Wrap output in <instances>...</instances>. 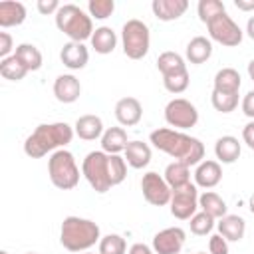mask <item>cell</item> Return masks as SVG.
I'll return each instance as SVG.
<instances>
[{
	"mask_svg": "<svg viewBox=\"0 0 254 254\" xmlns=\"http://www.w3.org/2000/svg\"><path fill=\"white\" fill-rule=\"evenodd\" d=\"M127 242L121 234H107L99 240V254H125Z\"/></svg>",
	"mask_w": 254,
	"mask_h": 254,
	"instance_id": "obj_33",
	"label": "cell"
},
{
	"mask_svg": "<svg viewBox=\"0 0 254 254\" xmlns=\"http://www.w3.org/2000/svg\"><path fill=\"white\" fill-rule=\"evenodd\" d=\"M189 8L187 0H153L151 2V10L155 14V18H159L161 22H173L177 18H181Z\"/></svg>",
	"mask_w": 254,
	"mask_h": 254,
	"instance_id": "obj_17",
	"label": "cell"
},
{
	"mask_svg": "<svg viewBox=\"0 0 254 254\" xmlns=\"http://www.w3.org/2000/svg\"><path fill=\"white\" fill-rule=\"evenodd\" d=\"M113 10H115V2L113 0H89L87 2V12L95 20L109 18L113 14Z\"/></svg>",
	"mask_w": 254,
	"mask_h": 254,
	"instance_id": "obj_37",
	"label": "cell"
},
{
	"mask_svg": "<svg viewBox=\"0 0 254 254\" xmlns=\"http://www.w3.org/2000/svg\"><path fill=\"white\" fill-rule=\"evenodd\" d=\"M81 175L85 177V181L89 183V187L103 194L107 192L113 185L109 179V155L103 151H91L85 155L83 163H81Z\"/></svg>",
	"mask_w": 254,
	"mask_h": 254,
	"instance_id": "obj_7",
	"label": "cell"
},
{
	"mask_svg": "<svg viewBox=\"0 0 254 254\" xmlns=\"http://www.w3.org/2000/svg\"><path fill=\"white\" fill-rule=\"evenodd\" d=\"M28 73V69L18 62V58L12 54L10 58H4L0 60V75L4 79H10V81H20L24 79Z\"/></svg>",
	"mask_w": 254,
	"mask_h": 254,
	"instance_id": "obj_31",
	"label": "cell"
},
{
	"mask_svg": "<svg viewBox=\"0 0 254 254\" xmlns=\"http://www.w3.org/2000/svg\"><path fill=\"white\" fill-rule=\"evenodd\" d=\"M185 56L190 64L194 65H200L204 64L210 56H212V42L204 36H194L189 44H187V50H185Z\"/></svg>",
	"mask_w": 254,
	"mask_h": 254,
	"instance_id": "obj_22",
	"label": "cell"
},
{
	"mask_svg": "<svg viewBox=\"0 0 254 254\" xmlns=\"http://www.w3.org/2000/svg\"><path fill=\"white\" fill-rule=\"evenodd\" d=\"M127 133L123 127H109L101 135V151L107 155H119L127 149Z\"/></svg>",
	"mask_w": 254,
	"mask_h": 254,
	"instance_id": "obj_21",
	"label": "cell"
},
{
	"mask_svg": "<svg viewBox=\"0 0 254 254\" xmlns=\"http://www.w3.org/2000/svg\"><path fill=\"white\" fill-rule=\"evenodd\" d=\"M83 254H93V252H83ZM97 254H99V252H97Z\"/></svg>",
	"mask_w": 254,
	"mask_h": 254,
	"instance_id": "obj_50",
	"label": "cell"
},
{
	"mask_svg": "<svg viewBox=\"0 0 254 254\" xmlns=\"http://www.w3.org/2000/svg\"><path fill=\"white\" fill-rule=\"evenodd\" d=\"M234 6L242 12H254V0H234Z\"/></svg>",
	"mask_w": 254,
	"mask_h": 254,
	"instance_id": "obj_45",
	"label": "cell"
},
{
	"mask_svg": "<svg viewBox=\"0 0 254 254\" xmlns=\"http://www.w3.org/2000/svg\"><path fill=\"white\" fill-rule=\"evenodd\" d=\"M73 127H69L65 121L56 123H42L38 125L24 141V153L30 159H42L48 153H56L71 143L73 139Z\"/></svg>",
	"mask_w": 254,
	"mask_h": 254,
	"instance_id": "obj_2",
	"label": "cell"
},
{
	"mask_svg": "<svg viewBox=\"0 0 254 254\" xmlns=\"http://www.w3.org/2000/svg\"><path fill=\"white\" fill-rule=\"evenodd\" d=\"M149 139L155 149L167 153L175 161H181L189 167H194L200 161H204V145L200 143V139L190 137L183 131L161 127V129H155L149 135Z\"/></svg>",
	"mask_w": 254,
	"mask_h": 254,
	"instance_id": "obj_1",
	"label": "cell"
},
{
	"mask_svg": "<svg viewBox=\"0 0 254 254\" xmlns=\"http://www.w3.org/2000/svg\"><path fill=\"white\" fill-rule=\"evenodd\" d=\"M163 177H165L167 185L171 187V190L181 189V187H185V185L190 183V167L185 165V163H181V161H173V163L167 165Z\"/></svg>",
	"mask_w": 254,
	"mask_h": 254,
	"instance_id": "obj_27",
	"label": "cell"
},
{
	"mask_svg": "<svg viewBox=\"0 0 254 254\" xmlns=\"http://www.w3.org/2000/svg\"><path fill=\"white\" fill-rule=\"evenodd\" d=\"M115 46H117V36H115V32H113V28H109V26H99V28H95V32H93V36H91V48H93L97 54L107 56V54H111V52L115 50Z\"/></svg>",
	"mask_w": 254,
	"mask_h": 254,
	"instance_id": "obj_26",
	"label": "cell"
},
{
	"mask_svg": "<svg viewBox=\"0 0 254 254\" xmlns=\"http://www.w3.org/2000/svg\"><path fill=\"white\" fill-rule=\"evenodd\" d=\"M252 151H254V147H252Z\"/></svg>",
	"mask_w": 254,
	"mask_h": 254,
	"instance_id": "obj_53",
	"label": "cell"
},
{
	"mask_svg": "<svg viewBox=\"0 0 254 254\" xmlns=\"http://www.w3.org/2000/svg\"><path fill=\"white\" fill-rule=\"evenodd\" d=\"M36 8H38V12L42 16H50V14H58V10L62 8V4L58 0H38Z\"/></svg>",
	"mask_w": 254,
	"mask_h": 254,
	"instance_id": "obj_40",
	"label": "cell"
},
{
	"mask_svg": "<svg viewBox=\"0 0 254 254\" xmlns=\"http://www.w3.org/2000/svg\"><path fill=\"white\" fill-rule=\"evenodd\" d=\"M242 113L254 121V89L244 95V99H242Z\"/></svg>",
	"mask_w": 254,
	"mask_h": 254,
	"instance_id": "obj_42",
	"label": "cell"
},
{
	"mask_svg": "<svg viewBox=\"0 0 254 254\" xmlns=\"http://www.w3.org/2000/svg\"><path fill=\"white\" fill-rule=\"evenodd\" d=\"M242 139H244V143H246L250 149L254 147V121H250V123L244 125V129H242Z\"/></svg>",
	"mask_w": 254,
	"mask_h": 254,
	"instance_id": "obj_43",
	"label": "cell"
},
{
	"mask_svg": "<svg viewBox=\"0 0 254 254\" xmlns=\"http://www.w3.org/2000/svg\"><path fill=\"white\" fill-rule=\"evenodd\" d=\"M246 34H248L250 40H254V16H250L248 22H246Z\"/></svg>",
	"mask_w": 254,
	"mask_h": 254,
	"instance_id": "obj_46",
	"label": "cell"
},
{
	"mask_svg": "<svg viewBox=\"0 0 254 254\" xmlns=\"http://www.w3.org/2000/svg\"><path fill=\"white\" fill-rule=\"evenodd\" d=\"M210 101H212V107L220 113H230L238 107V93H218V91H212L210 95Z\"/></svg>",
	"mask_w": 254,
	"mask_h": 254,
	"instance_id": "obj_35",
	"label": "cell"
},
{
	"mask_svg": "<svg viewBox=\"0 0 254 254\" xmlns=\"http://www.w3.org/2000/svg\"><path fill=\"white\" fill-rule=\"evenodd\" d=\"M56 26L60 32H64L69 42H85L93 36V22L91 16L85 14L75 4H62V8L56 14Z\"/></svg>",
	"mask_w": 254,
	"mask_h": 254,
	"instance_id": "obj_4",
	"label": "cell"
},
{
	"mask_svg": "<svg viewBox=\"0 0 254 254\" xmlns=\"http://www.w3.org/2000/svg\"><path fill=\"white\" fill-rule=\"evenodd\" d=\"M196 254H206V252H196Z\"/></svg>",
	"mask_w": 254,
	"mask_h": 254,
	"instance_id": "obj_51",
	"label": "cell"
},
{
	"mask_svg": "<svg viewBox=\"0 0 254 254\" xmlns=\"http://www.w3.org/2000/svg\"><path fill=\"white\" fill-rule=\"evenodd\" d=\"M171 214L179 220H190L198 208V190L196 185L189 183L181 189H175L171 194Z\"/></svg>",
	"mask_w": 254,
	"mask_h": 254,
	"instance_id": "obj_10",
	"label": "cell"
},
{
	"mask_svg": "<svg viewBox=\"0 0 254 254\" xmlns=\"http://www.w3.org/2000/svg\"><path fill=\"white\" fill-rule=\"evenodd\" d=\"M157 67H159V71H161L163 77L189 71L187 69V64H185V58L181 54H177V52H163L157 58Z\"/></svg>",
	"mask_w": 254,
	"mask_h": 254,
	"instance_id": "obj_30",
	"label": "cell"
},
{
	"mask_svg": "<svg viewBox=\"0 0 254 254\" xmlns=\"http://www.w3.org/2000/svg\"><path fill=\"white\" fill-rule=\"evenodd\" d=\"M196 12H198L200 22H202V24H208V22H212L216 16L224 14V12H226V6H224V2H220V0H200L198 6H196Z\"/></svg>",
	"mask_w": 254,
	"mask_h": 254,
	"instance_id": "obj_32",
	"label": "cell"
},
{
	"mask_svg": "<svg viewBox=\"0 0 254 254\" xmlns=\"http://www.w3.org/2000/svg\"><path fill=\"white\" fill-rule=\"evenodd\" d=\"M222 181V167L218 161L212 159H204L196 165L194 171V185L202 187V189H212Z\"/></svg>",
	"mask_w": 254,
	"mask_h": 254,
	"instance_id": "obj_15",
	"label": "cell"
},
{
	"mask_svg": "<svg viewBox=\"0 0 254 254\" xmlns=\"http://www.w3.org/2000/svg\"><path fill=\"white\" fill-rule=\"evenodd\" d=\"M165 121L169 123V127H175L177 131L179 129H190L198 121V111L189 99L175 97L165 107Z\"/></svg>",
	"mask_w": 254,
	"mask_h": 254,
	"instance_id": "obj_8",
	"label": "cell"
},
{
	"mask_svg": "<svg viewBox=\"0 0 254 254\" xmlns=\"http://www.w3.org/2000/svg\"><path fill=\"white\" fill-rule=\"evenodd\" d=\"M189 71H183V73H175V75H167L163 77V85L169 93H183L187 87H189Z\"/></svg>",
	"mask_w": 254,
	"mask_h": 254,
	"instance_id": "obj_38",
	"label": "cell"
},
{
	"mask_svg": "<svg viewBox=\"0 0 254 254\" xmlns=\"http://www.w3.org/2000/svg\"><path fill=\"white\" fill-rule=\"evenodd\" d=\"M125 153V161L133 169H145L151 163V147L143 141H129Z\"/></svg>",
	"mask_w": 254,
	"mask_h": 254,
	"instance_id": "obj_23",
	"label": "cell"
},
{
	"mask_svg": "<svg viewBox=\"0 0 254 254\" xmlns=\"http://www.w3.org/2000/svg\"><path fill=\"white\" fill-rule=\"evenodd\" d=\"M240 85H242L240 73L234 67H222L214 75V87H212V91H218V93H238Z\"/></svg>",
	"mask_w": 254,
	"mask_h": 254,
	"instance_id": "obj_25",
	"label": "cell"
},
{
	"mask_svg": "<svg viewBox=\"0 0 254 254\" xmlns=\"http://www.w3.org/2000/svg\"><path fill=\"white\" fill-rule=\"evenodd\" d=\"M101 240L97 222L79 216H65L60 228V242L69 252H85Z\"/></svg>",
	"mask_w": 254,
	"mask_h": 254,
	"instance_id": "obj_3",
	"label": "cell"
},
{
	"mask_svg": "<svg viewBox=\"0 0 254 254\" xmlns=\"http://www.w3.org/2000/svg\"><path fill=\"white\" fill-rule=\"evenodd\" d=\"M14 50V40L8 32H0V60L10 58V52Z\"/></svg>",
	"mask_w": 254,
	"mask_h": 254,
	"instance_id": "obj_41",
	"label": "cell"
},
{
	"mask_svg": "<svg viewBox=\"0 0 254 254\" xmlns=\"http://www.w3.org/2000/svg\"><path fill=\"white\" fill-rule=\"evenodd\" d=\"M208 254H228V240L220 234H212L208 238Z\"/></svg>",
	"mask_w": 254,
	"mask_h": 254,
	"instance_id": "obj_39",
	"label": "cell"
},
{
	"mask_svg": "<svg viewBox=\"0 0 254 254\" xmlns=\"http://www.w3.org/2000/svg\"><path fill=\"white\" fill-rule=\"evenodd\" d=\"M198 208H200L202 212L210 214L212 218H218V220L228 214V212H226L228 206H226L224 198H222L220 194L212 192V190H206V192H202V194L198 196Z\"/></svg>",
	"mask_w": 254,
	"mask_h": 254,
	"instance_id": "obj_28",
	"label": "cell"
},
{
	"mask_svg": "<svg viewBox=\"0 0 254 254\" xmlns=\"http://www.w3.org/2000/svg\"><path fill=\"white\" fill-rule=\"evenodd\" d=\"M127 177V161L119 155H109V179H111V185L117 187L125 181Z\"/></svg>",
	"mask_w": 254,
	"mask_h": 254,
	"instance_id": "obj_36",
	"label": "cell"
},
{
	"mask_svg": "<svg viewBox=\"0 0 254 254\" xmlns=\"http://www.w3.org/2000/svg\"><path fill=\"white\" fill-rule=\"evenodd\" d=\"M60 60L69 69H83L89 62V52L81 42H67L60 52Z\"/></svg>",
	"mask_w": 254,
	"mask_h": 254,
	"instance_id": "obj_16",
	"label": "cell"
},
{
	"mask_svg": "<svg viewBox=\"0 0 254 254\" xmlns=\"http://www.w3.org/2000/svg\"><path fill=\"white\" fill-rule=\"evenodd\" d=\"M214 220L216 218H212L210 214H206V212H196L194 216H190V222H189V226H190V232L194 234V236H206L212 228H214Z\"/></svg>",
	"mask_w": 254,
	"mask_h": 254,
	"instance_id": "obj_34",
	"label": "cell"
},
{
	"mask_svg": "<svg viewBox=\"0 0 254 254\" xmlns=\"http://www.w3.org/2000/svg\"><path fill=\"white\" fill-rule=\"evenodd\" d=\"M73 131L83 141H95L103 135L105 129H103V121L99 115H81V117H77Z\"/></svg>",
	"mask_w": 254,
	"mask_h": 254,
	"instance_id": "obj_18",
	"label": "cell"
},
{
	"mask_svg": "<svg viewBox=\"0 0 254 254\" xmlns=\"http://www.w3.org/2000/svg\"><path fill=\"white\" fill-rule=\"evenodd\" d=\"M218 234L224 236L228 242H240L246 232V222L238 214H226L216 222Z\"/></svg>",
	"mask_w": 254,
	"mask_h": 254,
	"instance_id": "obj_20",
	"label": "cell"
},
{
	"mask_svg": "<svg viewBox=\"0 0 254 254\" xmlns=\"http://www.w3.org/2000/svg\"><path fill=\"white\" fill-rule=\"evenodd\" d=\"M121 46H123V54L129 60L145 58L147 52H149V46H151L149 26L143 20H137V18L127 20L121 28Z\"/></svg>",
	"mask_w": 254,
	"mask_h": 254,
	"instance_id": "obj_6",
	"label": "cell"
},
{
	"mask_svg": "<svg viewBox=\"0 0 254 254\" xmlns=\"http://www.w3.org/2000/svg\"><path fill=\"white\" fill-rule=\"evenodd\" d=\"M48 175L56 189L60 190L75 189L79 183V167L75 163V157L65 149L52 153L48 159Z\"/></svg>",
	"mask_w": 254,
	"mask_h": 254,
	"instance_id": "obj_5",
	"label": "cell"
},
{
	"mask_svg": "<svg viewBox=\"0 0 254 254\" xmlns=\"http://www.w3.org/2000/svg\"><path fill=\"white\" fill-rule=\"evenodd\" d=\"M54 95L60 103H73L81 95V83L71 73H62L54 81Z\"/></svg>",
	"mask_w": 254,
	"mask_h": 254,
	"instance_id": "obj_13",
	"label": "cell"
},
{
	"mask_svg": "<svg viewBox=\"0 0 254 254\" xmlns=\"http://www.w3.org/2000/svg\"><path fill=\"white\" fill-rule=\"evenodd\" d=\"M115 117H117L119 125H123V127L137 125L143 117V107H141L139 99L137 97H121L115 103Z\"/></svg>",
	"mask_w": 254,
	"mask_h": 254,
	"instance_id": "obj_14",
	"label": "cell"
},
{
	"mask_svg": "<svg viewBox=\"0 0 254 254\" xmlns=\"http://www.w3.org/2000/svg\"><path fill=\"white\" fill-rule=\"evenodd\" d=\"M0 254H8V252H6V250H2V252H0Z\"/></svg>",
	"mask_w": 254,
	"mask_h": 254,
	"instance_id": "obj_49",
	"label": "cell"
},
{
	"mask_svg": "<svg viewBox=\"0 0 254 254\" xmlns=\"http://www.w3.org/2000/svg\"><path fill=\"white\" fill-rule=\"evenodd\" d=\"M248 75H250V79L254 81V60L248 62Z\"/></svg>",
	"mask_w": 254,
	"mask_h": 254,
	"instance_id": "obj_47",
	"label": "cell"
},
{
	"mask_svg": "<svg viewBox=\"0 0 254 254\" xmlns=\"http://www.w3.org/2000/svg\"><path fill=\"white\" fill-rule=\"evenodd\" d=\"M240 143L236 137L232 135H222L216 139L214 143V155H216V161L222 163V165H232L238 161L240 157Z\"/></svg>",
	"mask_w": 254,
	"mask_h": 254,
	"instance_id": "obj_19",
	"label": "cell"
},
{
	"mask_svg": "<svg viewBox=\"0 0 254 254\" xmlns=\"http://www.w3.org/2000/svg\"><path fill=\"white\" fill-rule=\"evenodd\" d=\"M187 232L181 226H171L153 236V250L155 254H179L181 248L185 246Z\"/></svg>",
	"mask_w": 254,
	"mask_h": 254,
	"instance_id": "obj_12",
	"label": "cell"
},
{
	"mask_svg": "<svg viewBox=\"0 0 254 254\" xmlns=\"http://www.w3.org/2000/svg\"><path fill=\"white\" fill-rule=\"evenodd\" d=\"M141 190H143V198L153 204V206H165L171 202V187L167 185L165 177H161L155 171H149L143 175L141 179Z\"/></svg>",
	"mask_w": 254,
	"mask_h": 254,
	"instance_id": "obj_11",
	"label": "cell"
},
{
	"mask_svg": "<svg viewBox=\"0 0 254 254\" xmlns=\"http://www.w3.org/2000/svg\"><path fill=\"white\" fill-rule=\"evenodd\" d=\"M28 254H36V252H28Z\"/></svg>",
	"mask_w": 254,
	"mask_h": 254,
	"instance_id": "obj_52",
	"label": "cell"
},
{
	"mask_svg": "<svg viewBox=\"0 0 254 254\" xmlns=\"http://www.w3.org/2000/svg\"><path fill=\"white\" fill-rule=\"evenodd\" d=\"M14 56L18 58V62H20L28 71H38V69L42 67V62H44V60H42V52H40L34 44H28V42L18 44Z\"/></svg>",
	"mask_w": 254,
	"mask_h": 254,
	"instance_id": "obj_29",
	"label": "cell"
},
{
	"mask_svg": "<svg viewBox=\"0 0 254 254\" xmlns=\"http://www.w3.org/2000/svg\"><path fill=\"white\" fill-rule=\"evenodd\" d=\"M127 254H155V250H153L151 246L143 244V242H137V244H133V246L129 248Z\"/></svg>",
	"mask_w": 254,
	"mask_h": 254,
	"instance_id": "obj_44",
	"label": "cell"
},
{
	"mask_svg": "<svg viewBox=\"0 0 254 254\" xmlns=\"http://www.w3.org/2000/svg\"><path fill=\"white\" fill-rule=\"evenodd\" d=\"M206 28H208L210 40H214V42H218V44H222L226 48L238 46L242 42V36H244L242 30H240V26L226 12L220 14V16H216L212 22H208Z\"/></svg>",
	"mask_w": 254,
	"mask_h": 254,
	"instance_id": "obj_9",
	"label": "cell"
},
{
	"mask_svg": "<svg viewBox=\"0 0 254 254\" xmlns=\"http://www.w3.org/2000/svg\"><path fill=\"white\" fill-rule=\"evenodd\" d=\"M24 20H26V6L22 2H12V0L0 2V26L2 28L20 26Z\"/></svg>",
	"mask_w": 254,
	"mask_h": 254,
	"instance_id": "obj_24",
	"label": "cell"
},
{
	"mask_svg": "<svg viewBox=\"0 0 254 254\" xmlns=\"http://www.w3.org/2000/svg\"><path fill=\"white\" fill-rule=\"evenodd\" d=\"M248 206H250V212L254 214V194L250 196V202H248Z\"/></svg>",
	"mask_w": 254,
	"mask_h": 254,
	"instance_id": "obj_48",
	"label": "cell"
}]
</instances>
